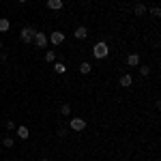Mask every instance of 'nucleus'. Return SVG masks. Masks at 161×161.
I'll use <instances>...</instances> for the list:
<instances>
[{"label": "nucleus", "instance_id": "obj_1", "mask_svg": "<svg viewBox=\"0 0 161 161\" xmlns=\"http://www.w3.org/2000/svg\"><path fill=\"white\" fill-rule=\"evenodd\" d=\"M108 54H110V47H108L105 41L95 43V47H92V56H95V58H108Z\"/></svg>", "mask_w": 161, "mask_h": 161}, {"label": "nucleus", "instance_id": "obj_13", "mask_svg": "<svg viewBox=\"0 0 161 161\" xmlns=\"http://www.w3.org/2000/svg\"><path fill=\"white\" fill-rule=\"evenodd\" d=\"M90 69H92V67H90V62H82V64H80V71H82L84 75L90 73Z\"/></svg>", "mask_w": 161, "mask_h": 161}, {"label": "nucleus", "instance_id": "obj_10", "mask_svg": "<svg viewBox=\"0 0 161 161\" xmlns=\"http://www.w3.org/2000/svg\"><path fill=\"white\" fill-rule=\"evenodd\" d=\"M133 13H136L137 17H142V15H146V7H144L142 2H137V4H136V9H133Z\"/></svg>", "mask_w": 161, "mask_h": 161}, {"label": "nucleus", "instance_id": "obj_3", "mask_svg": "<svg viewBox=\"0 0 161 161\" xmlns=\"http://www.w3.org/2000/svg\"><path fill=\"white\" fill-rule=\"evenodd\" d=\"M32 43H35L37 47H45V45H47V37H45V32H35Z\"/></svg>", "mask_w": 161, "mask_h": 161}, {"label": "nucleus", "instance_id": "obj_15", "mask_svg": "<svg viewBox=\"0 0 161 161\" xmlns=\"http://www.w3.org/2000/svg\"><path fill=\"white\" fill-rule=\"evenodd\" d=\"M60 114H62V116H69V114H71V105H67V103L60 105Z\"/></svg>", "mask_w": 161, "mask_h": 161}, {"label": "nucleus", "instance_id": "obj_5", "mask_svg": "<svg viewBox=\"0 0 161 161\" xmlns=\"http://www.w3.org/2000/svg\"><path fill=\"white\" fill-rule=\"evenodd\" d=\"M50 41L54 43V45H60L62 41H64V32H60V30H54V32H52V37H50Z\"/></svg>", "mask_w": 161, "mask_h": 161}, {"label": "nucleus", "instance_id": "obj_16", "mask_svg": "<svg viewBox=\"0 0 161 161\" xmlns=\"http://www.w3.org/2000/svg\"><path fill=\"white\" fill-rule=\"evenodd\" d=\"M150 15H153V17H161V9L159 7H153V9H150Z\"/></svg>", "mask_w": 161, "mask_h": 161}, {"label": "nucleus", "instance_id": "obj_12", "mask_svg": "<svg viewBox=\"0 0 161 161\" xmlns=\"http://www.w3.org/2000/svg\"><path fill=\"white\" fill-rule=\"evenodd\" d=\"M17 136L22 140H28V127H17Z\"/></svg>", "mask_w": 161, "mask_h": 161}, {"label": "nucleus", "instance_id": "obj_9", "mask_svg": "<svg viewBox=\"0 0 161 161\" xmlns=\"http://www.w3.org/2000/svg\"><path fill=\"white\" fill-rule=\"evenodd\" d=\"M47 7L52 11H58V9H62V0H47Z\"/></svg>", "mask_w": 161, "mask_h": 161}, {"label": "nucleus", "instance_id": "obj_21", "mask_svg": "<svg viewBox=\"0 0 161 161\" xmlns=\"http://www.w3.org/2000/svg\"><path fill=\"white\" fill-rule=\"evenodd\" d=\"M19 2H28V0H19Z\"/></svg>", "mask_w": 161, "mask_h": 161}, {"label": "nucleus", "instance_id": "obj_22", "mask_svg": "<svg viewBox=\"0 0 161 161\" xmlns=\"http://www.w3.org/2000/svg\"><path fill=\"white\" fill-rule=\"evenodd\" d=\"M41 161H50V159H41Z\"/></svg>", "mask_w": 161, "mask_h": 161}, {"label": "nucleus", "instance_id": "obj_18", "mask_svg": "<svg viewBox=\"0 0 161 161\" xmlns=\"http://www.w3.org/2000/svg\"><path fill=\"white\" fill-rule=\"evenodd\" d=\"M140 73H142V75H148L150 73V67H148V64H142V67H140Z\"/></svg>", "mask_w": 161, "mask_h": 161}, {"label": "nucleus", "instance_id": "obj_6", "mask_svg": "<svg viewBox=\"0 0 161 161\" xmlns=\"http://www.w3.org/2000/svg\"><path fill=\"white\" fill-rule=\"evenodd\" d=\"M73 37L75 39H86L88 37V30L84 28V26H77V28L73 30Z\"/></svg>", "mask_w": 161, "mask_h": 161}, {"label": "nucleus", "instance_id": "obj_4", "mask_svg": "<svg viewBox=\"0 0 161 161\" xmlns=\"http://www.w3.org/2000/svg\"><path fill=\"white\" fill-rule=\"evenodd\" d=\"M71 129L73 131H84L86 129V120L84 118H71Z\"/></svg>", "mask_w": 161, "mask_h": 161}, {"label": "nucleus", "instance_id": "obj_14", "mask_svg": "<svg viewBox=\"0 0 161 161\" xmlns=\"http://www.w3.org/2000/svg\"><path fill=\"white\" fill-rule=\"evenodd\" d=\"M54 71H56V73H64V71H67V64H62V62H56V64H54Z\"/></svg>", "mask_w": 161, "mask_h": 161}, {"label": "nucleus", "instance_id": "obj_23", "mask_svg": "<svg viewBox=\"0 0 161 161\" xmlns=\"http://www.w3.org/2000/svg\"><path fill=\"white\" fill-rule=\"evenodd\" d=\"M0 47H2V43H0Z\"/></svg>", "mask_w": 161, "mask_h": 161}, {"label": "nucleus", "instance_id": "obj_20", "mask_svg": "<svg viewBox=\"0 0 161 161\" xmlns=\"http://www.w3.org/2000/svg\"><path fill=\"white\" fill-rule=\"evenodd\" d=\"M7 129H9V131H13V129H15V123H13V120H9V123H7Z\"/></svg>", "mask_w": 161, "mask_h": 161}, {"label": "nucleus", "instance_id": "obj_11", "mask_svg": "<svg viewBox=\"0 0 161 161\" xmlns=\"http://www.w3.org/2000/svg\"><path fill=\"white\" fill-rule=\"evenodd\" d=\"M9 28H11V22H9L7 17H2V19H0V32H7Z\"/></svg>", "mask_w": 161, "mask_h": 161}, {"label": "nucleus", "instance_id": "obj_2", "mask_svg": "<svg viewBox=\"0 0 161 161\" xmlns=\"http://www.w3.org/2000/svg\"><path fill=\"white\" fill-rule=\"evenodd\" d=\"M35 32H37V30H32L30 26H26V28H22V30H19V39H22L24 43H32V39H35Z\"/></svg>", "mask_w": 161, "mask_h": 161}, {"label": "nucleus", "instance_id": "obj_8", "mask_svg": "<svg viewBox=\"0 0 161 161\" xmlns=\"http://www.w3.org/2000/svg\"><path fill=\"white\" fill-rule=\"evenodd\" d=\"M127 64L137 67V64H140V56H137V54H129V56H127Z\"/></svg>", "mask_w": 161, "mask_h": 161}, {"label": "nucleus", "instance_id": "obj_17", "mask_svg": "<svg viewBox=\"0 0 161 161\" xmlns=\"http://www.w3.org/2000/svg\"><path fill=\"white\" fill-rule=\"evenodd\" d=\"M54 58H56V54H54V52H45V60H47V62H54Z\"/></svg>", "mask_w": 161, "mask_h": 161}, {"label": "nucleus", "instance_id": "obj_19", "mask_svg": "<svg viewBox=\"0 0 161 161\" xmlns=\"http://www.w3.org/2000/svg\"><path fill=\"white\" fill-rule=\"evenodd\" d=\"M2 144H4L7 148H11V146H13V137H4V140H2Z\"/></svg>", "mask_w": 161, "mask_h": 161}, {"label": "nucleus", "instance_id": "obj_7", "mask_svg": "<svg viewBox=\"0 0 161 161\" xmlns=\"http://www.w3.org/2000/svg\"><path fill=\"white\" fill-rule=\"evenodd\" d=\"M131 84H133V77H131V75L127 73V75H123V77H120V86L123 88H129L131 86Z\"/></svg>", "mask_w": 161, "mask_h": 161}]
</instances>
